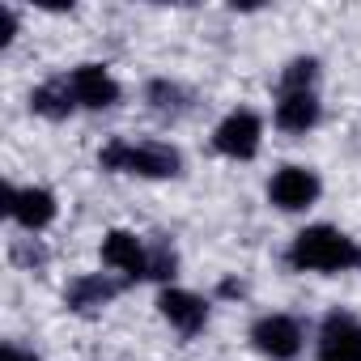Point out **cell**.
I'll use <instances>...</instances> for the list:
<instances>
[{"instance_id":"obj_2","label":"cell","mask_w":361,"mask_h":361,"mask_svg":"<svg viewBox=\"0 0 361 361\" xmlns=\"http://www.w3.org/2000/svg\"><path fill=\"white\" fill-rule=\"evenodd\" d=\"M98 166L106 174H132V178H178L183 174V153L166 140H106L98 149Z\"/></svg>"},{"instance_id":"obj_9","label":"cell","mask_w":361,"mask_h":361,"mask_svg":"<svg viewBox=\"0 0 361 361\" xmlns=\"http://www.w3.org/2000/svg\"><path fill=\"white\" fill-rule=\"evenodd\" d=\"M64 81L73 90L77 111H111L123 98V90H119V81L106 64H77V68L64 73Z\"/></svg>"},{"instance_id":"obj_5","label":"cell","mask_w":361,"mask_h":361,"mask_svg":"<svg viewBox=\"0 0 361 361\" xmlns=\"http://www.w3.org/2000/svg\"><path fill=\"white\" fill-rule=\"evenodd\" d=\"M319 196H323V178L310 166L289 161V166L272 170V178H268V204L281 213H306L319 204Z\"/></svg>"},{"instance_id":"obj_10","label":"cell","mask_w":361,"mask_h":361,"mask_svg":"<svg viewBox=\"0 0 361 361\" xmlns=\"http://www.w3.org/2000/svg\"><path fill=\"white\" fill-rule=\"evenodd\" d=\"M157 314L183 340H192V336H200L209 327V298H200V293H192L183 285H166L157 293Z\"/></svg>"},{"instance_id":"obj_6","label":"cell","mask_w":361,"mask_h":361,"mask_svg":"<svg viewBox=\"0 0 361 361\" xmlns=\"http://www.w3.org/2000/svg\"><path fill=\"white\" fill-rule=\"evenodd\" d=\"M98 255H102V268H106V272H115L119 281H128V285L149 281L153 247H149L140 234H132V230H106V234H102Z\"/></svg>"},{"instance_id":"obj_3","label":"cell","mask_w":361,"mask_h":361,"mask_svg":"<svg viewBox=\"0 0 361 361\" xmlns=\"http://www.w3.org/2000/svg\"><path fill=\"white\" fill-rule=\"evenodd\" d=\"M264 149V119L251 106H234L213 128V153L230 161H255Z\"/></svg>"},{"instance_id":"obj_4","label":"cell","mask_w":361,"mask_h":361,"mask_svg":"<svg viewBox=\"0 0 361 361\" xmlns=\"http://www.w3.org/2000/svg\"><path fill=\"white\" fill-rule=\"evenodd\" d=\"M247 340H251V348H255L259 357H268V361H298L302 348H306L302 323H298L293 314H281V310L259 314V319L251 323Z\"/></svg>"},{"instance_id":"obj_14","label":"cell","mask_w":361,"mask_h":361,"mask_svg":"<svg viewBox=\"0 0 361 361\" xmlns=\"http://www.w3.org/2000/svg\"><path fill=\"white\" fill-rule=\"evenodd\" d=\"M145 102H149L157 115H183V111H188V90L174 85V81H166V77H157V81L145 85Z\"/></svg>"},{"instance_id":"obj_11","label":"cell","mask_w":361,"mask_h":361,"mask_svg":"<svg viewBox=\"0 0 361 361\" xmlns=\"http://www.w3.org/2000/svg\"><path fill=\"white\" fill-rule=\"evenodd\" d=\"M323 119V102L319 90H276L272 98V123L289 136H306L310 128H319Z\"/></svg>"},{"instance_id":"obj_13","label":"cell","mask_w":361,"mask_h":361,"mask_svg":"<svg viewBox=\"0 0 361 361\" xmlns=\"http://www.w3.org/2000/svg\"><path fill=\"white\" fill-rule=\"evenodd\" d=\"M30 111H35V115H43V119H51V123L68 119V115L77 111L68 81H64V77H51V81H43L39 90H30Z\"/></svg>"},{"instance_id":"obj_7","label":"cell","mask_w":361,"mask_h":361,"mask_svg":"<svg viewBox=\"0 0 361 361\" xmlns=\"http://www.w3.org/2000/svg\"><path fill=\"white\" fill-rule=\"evenodd\" d=\"M5 217L26 234H43L60 217V200L51 188H39V183H30V188L5 183Z\"/></svg>"},{"instance_id":"obj_12","label":"cell","mask_w":361,"mask_h":361,"mask_svg":"<svg viewBox=\"0 0 361 361\" xmlns=\"http://www.w3.org/2000/svg\"><path fill=\"white\" fill-rule=\"evenodd\" d=\"M123 289H128V281H119L115 272H81L77 281H68V289H64V306L77 310V314H94V310L111 306Z\"/></svg>"},{"instance_id":"obj_17","label":"cell","mask_w":361,"mask_h":361,"mask_svg":"<svg viewBox=\"0 0 361 361\" xmlns=\"http://www.w3.org/2000/svg\"><path fill=\"white\" fill-rule=\"evenodd\" d=\"M0 361H39V357H35V353H26V348H18V344H5Z\"/></svg>"},{"instance_id":"obj_16","label":"cell","mask_w":361,"mask_h":361,"mask_svg":"<svg viewBox=\"0 0 361 361\" xmlns=\"http://www.w3.org/2000/svg\"><path fill=\"white\" fill-rule=\"evenodd\" d=\"M13 39H18V9L0 5V47H9Z\"/></svg>"},{"instance_id":"obj_1","label":"cell","mask_w":361,"mask_h":361,"mask_svg":"<svg viewBox=\"0 0 361 361\" xmlns=\"http://www.w3.org/2000/svg\"><path fill=\"white\" fill-rule=\"evenodd\" d=\"M285 264L293 272H319V276L361 272V243L340 226H306L289 238Z\"/></svg>"},{"instance_id":"obj_15","label":"cell","mask_w":361,"mask_h":361,"mask_svg":"<svg viewBox=\"0 0 361 361\" xmlns=\"http://www.w3.org/2000/svg\"><path fill=\"white\" fill-rule=\"evenodd\" d=\"M319 77H323V64L314 56H293L281 77H276V90H319Z\"/></svg>"},{"instance_id":"obj_8","label":"cell","mask_w":361,"mask_h":361,"mask_svg":"<svg viewBox=\"0 0 361 361\" xmlns=\"http://www.w3.org/2000/svg\"><path fill=\"white\" fill-rule=\"evenodd\" d=\"M314 361H361V319L348 310H327L314 331Z\"/></svg>"}]
</instances>
